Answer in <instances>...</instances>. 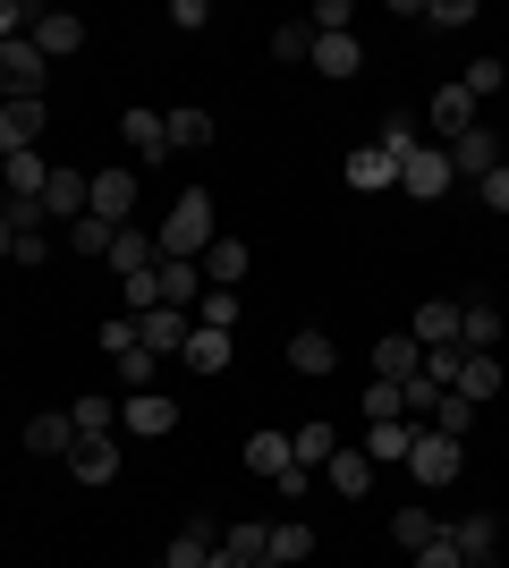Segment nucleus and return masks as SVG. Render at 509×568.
<instances>
[{
	"mask_svg": "<svg viewBox=\"0 0 509 568\" xmlns=\"http://www.w3.org/2000/svg\"><path fill=\"white\" fill-rule=\"evenodd\" d=\"M339 365V348H332V332H289V374H332Z\"/></svg>",
	"mask_w": 509,
	"mask_h": 568,
	"instance_id": "nucleus-30",
	"label": "nucleus"
},
{
	"mask_svg": "<svg viewBox=\"0 0 509 568\" xmlns=\"http://www.w3.org/2000/svg\"><path fill=\"white\" fill-rule=\"evenodd\" d=\"M213 195H204V187H187V195H179V204H170V213H162V230H153V246H162V263H195V255H204V246H213Z\"/></svg>",
	"mask_w": 509,
	"mask_h": 568,
	"instance_id": "nucleus-1",
	"label": "nucleus"
},
{
	"mask_svg": "<svg viewBox=\"0 0 509 568\" xmlns=\"http://www.w3.org/2000/svg\"><path fill=\"white\" fill-rule=\"evenodd\" d=\"M102 263H120V281H136V272H153V263H162V246H153L145 230H120V237H111V255H102Z\"/></svg>",
	"mask_w": 509,
	"mask_h": 568,
	"instance_id": "nucleus-32",
	"label": "nucleus"
},
{
	"mask_svg": "<svg viewBox=\"0 0 509 568\" xmlns=\"http://www.w3.org/2000/svg\"><path fill=\"white\" fill-rule=\"evenodd\" d=\"M0 187H9V153H0Z\"/></svg>",
	"mask_w": 509,
	"mask_h": 568,
	"instance_id": "nucleus-58",
	"label": "nucleus"
},
{
	"mask_svg": "<svg viewBox=\"0 0 509 568\" xmlns=\"http://www.w3.org/2000/svg\"><path fill=\"white\" fill-rule=\"evenodd\" d=\"M434 535H441V518L425 509V500H408V509H390V544H399V551H425Z\"/></svg>",
	"mask_w": 509,
	"mask_h": 568,
	"instance_id": "nucleus-31",
	"label": "nucleus"
},
{
	"mask_svg": "<svg viewBox=\"0 0 509 568\" xmlns=\"http://www.w3.org/2000/svg\"><path fill=\"white\" fill-rule=\"evenodd\" d=\"M374 475H383V467H374V458H365V450H332V467H323V484H332L339 500H365V493H374Z\"/></svg>",
	"mask_w": 509,
	"mask_h": 568,
	"instance_id": "nucleus-18",
	"label": "nucleus"
},
{
	"mask_svg": "<svg viewBox=\"0 0 509 568\" xmlns=\"http://www.w3.org/2000/svg\"><path fill=\"white\" fill-rule=\"evenodd\" d=\"M374 467H408V450H416V425H365V442H357Z\"/></svg>",
	"mask_w": 509,
	"mask_h": 568,
	"instance_id": "nucleus-25",
	"label": "nucleus"
},
{
	"mask_svg": "<svg viewBox=\"0 0 509 568\" xmlns=\"http://www.w3.org/2000/svg\"><path fill=\"white\" fill-rule=\"evenodd\" d=\"M102 348H111V356L136 348V314H111V323H102Z\"/></svg>",
	"mask_w": 509,
	"mask_h": 568,
	"instance_id": "nucleus-54",
	"label": "nucleus"
},
{
	"mask_svg": "<svg viewBox=\"0 0 509 568\" xmlns=\"http://www.w3.org/2000/svg\"><path fill=\"white\" fill-rule=\"evenodd\" d=\"M153 281H162V306L195 314V297H204V272H195V263H162V272H153Z\"/></svg>",
	"mask_w": 509,
	"mask_h": 568,
	"instance_id": "nucleus-34",
	"label": "nucleus"
},
{
	"mask_svg": "<svg viewBox=\"0 0 509 568\" xmlns=\"http://www.w3.org/2000/svg\"><path fill=\"white\" fill-rule=\"evenodd\" d=\"M332 450H339V433H332V425H289V458H297L306 475L332 467Z\"/></svg>",
	"mask_w": 509,
	"mask_h": 568,
	"instance_id": "nucleus-28",
	"label": "nucleus"
},
{
	"mask_svg": "<svg viewBox=\"0 0 509 568\" xmlns=\"http://www.w3.org/2000/svg\"><path fill=\"white\" fill-rule=\"evenodd\" d=\"M26 26H34V9H26V0H0V43H26Z\"/></svg>",
	"mask_w": 509,
	"mask_h": 568,
	"instance_id": "nucleus-53",
	"label": "nucleus"
},
{
	"mask_svg": "<svg viewBox=\"0 0 509 568\" xmlns=\"http://www.w3.org/2000/svg\"><path fill=\"white\" fill-rule=\"evenodd\" d=\"M450 179H459V170H450V153H441V144H416L408 162H399V187H408L416 204H441V195H450Z\"/></svg>",
	"mask_w": 509,
	"mask_h": 568,
	"instance_id": "nucleus-4",
	"label": "nucleus"
},
{
	"mask_svg": "<svg viewBox=\"0 0 509 568\" xmlns=\"http://www.w3.org/2000/svg\"><path fill=\"white\" fill-rule=\"evenodd\" d=\"M43 102H0V153H43Z\"/></svg>",
	"mask_w": 509,
	"mask_h": 568,
	"instance_id": "nucleus-12",
	"label": "nucleus"
},
{
	"mask_svg": "<svg viewBox=\"0 0 509 568\" xmlns=\"http://www.w3.org/2000/svg\"><path fill=\"white\" fill-rule=\"evenodd\" d=\"M374 144H383L390 162H408L416 144H425V119H408V111H390V119H383V136H374Z\"/></svg>",
	"mask_w": 509,
	"mask_h": 568,
	"instance_id": "nucleus-39",
	"label": "nucleus"
},
{
	"mask_svg": "<svg viewBox=\"0 0 509 568\" xmlns=\"http://www.w3.org/2000/svg\"><path fill=\"white\" fill-rule=\"evenodd\" d=\"M9 237H18V230H9V213H0V263H9Z\"/></svg>",
	"mask_w": 509,
	"mask_h": 568,
	"instance_id": "nucleus-57",
	"label": "nucleus"
},
{
	"mask_svg": "<svg viewBox=\"0 0 509 568\" xmlns=\"http://www.w3.org/2000/svg\"><path fill=\"white\" fill-rule=\"evenodd\" d=\"M441 153H450V170H459V179H485V170H501V136H492L485 119H476L459 144H441Z\"/></svg>",
	"mask_w": 509,
	"mask_h": 568,
	"instance_id": "nucleus-14",
	"label": "nucleus"
},
{
	"mask_svg": "<svg viewBox=\"0 0 509 568\" xmlns=\"http://www.w3.org/2000/svg\"><path fill=\"white\" fill-rule=\"evenodd\" d=\"M306 560H315V535H306L297 518H281L264 535V568H306Z\"/></svg>",
	"mask_w": 509,
	"mask_h": 568,
	"instance_id": "nucleus-22",
	"label": "nucleus"
},
{
	"mask_svg": "<svg viewBox=\"0 0 509 568\" xmlns=\"http://www.w3.org/2000/svg\"><path fill=\"white\" fill-rule=\"evenodd\" d=\"M111 237H120V230H111L102 213H77L69 221V246H77V255H111Z\"/></svg>",
	"mask_w": 509,
	"mask_h": 568,
	"instance_id": "nucleus-41",
	"label": "nucleus"
},
{
	"mask_svg": "<svg viewBox=\"0 0 509 568\" xmlns=\"http://www.w3.org/2000/svg\"><path fill=\"white\" fill-rule=\"evenodd\" d=\"M43 213L69 230L77 213H85V170H69V162H51V179H43Z\"/></svg>",
	"mask_w": 509,
	"mask_h": 568,
	"instance_id": "nucleus-16",
	"label": "nucleus"
},
{
	"mask_svg": "<svg viewBox=\"0 0 509 568\" xmlns=\"http://www.w3.org/2000/svg\"><path fill=\"white\" fill-rule=\"evenodd\" d=\"M425 128H434L441 144H459L467 128H476V94H467V85H441V94L425 102Z\"/></svg>",
	"mask_w": 509,
	"mask_h": 568,
	"instance_id": "nucleus-11",
	"label": "nucleus"
},
{
	"mask_svg": "<svg viewBox=\"0 0 509 568\" xmlns=\"http://www.w3.org/2000/svg\"><path fill=\"white\" fill-rule=\"evenodd\" d=\"M306 26H315V34H348V26H357V0H323Z\"/></svg>",
	"mask_w": 509,
	"mask_h": 568,
	"instance_id": "nucleus-50",
	"label": "nucleus"
},
{
	"mask_svg": "<svg viewBox=\"0 0 509 568\" xmlns=\"http://www.w3.org/2000/svg\"><path fill=\"white\" fill-rule=\"evenodd\" d=\"M459 297H425V306H416V323H408V332H416V348H459Z\"/></svg>",
	"mask_w": 509,
	"mask_h": 568,
	"instance_id": "nucleus-13",
	"label": "nucleus"
},
{
	"mask_svg": "<svg viewBox=\"0 0 509 568\" xmlns=\"http://www.w3.org/2000/svg\"><path fill=\"white\" fill-rule=\"evenodd\" d=\"M399 407H408V425H434V407H441V382L416 365L408 382H399Z\"/></svg>",
	"mask_w": 509,
	"mask_h": 568,
	"instance_id": "nucleus-37",
	"label": "nucleus"
},
{
	"mask_svg": "<svg viewBox=\"0 0 509 568\" xmlns=\"http://www.w3.org/2000/svg\"><path fill=\"white\" fill-rule=\"evenodd\" d=\"M153 374H162V356H153L145 339H136V348H120V382H128V390H153Z\"/></svg>",
	"mask_w": 509,
	"mask_h": 568,
	"instance_id": "nucleus-44",
	"label": "nucleus"
},
{
	"mask_svg": "<svg viewBox=\"0 0 509 568\" xmlns=\"http://www.w3.org/2000/svg\"><path fill=\"white\" fill-rule=\"evenodd\" d=\"M238 314H246L238 288H204V297H195V323H204V332H238Z\"/></svg>",
	"mask_w": 509,
	"mask_h": 568,
	"instance_id": "nucleus-36",
	"label": "nucleus"
},
{
	"mask_svg": "<svg viewBox=\"0 0 509 568\" xmlns=\"http://www.w3.org/2000/svg\"><path fill=\"white\" fill-rule=\"evenodd\" d=\"M408 568H459V544H450V526H441L425 551H408Z\"/></svg>",
	"mask_w": 509,
	"mask_h": 568,
	"instance_id": "nucleus-52",
	"label": "nucleus"
},
{
	"mask_svg": "<svg viewBox=\"0 0 509 568\" xmlns=\"http://www.w3.org/2000/svg\"><path fill=\"white\" fill-rule=\"evenodd\" d=\"M450 390H459L467 407L501 399V356H476V348H459V374H450Z\"/></svg>",
	"mask_w": 509,
	"mask_h": 568,
	"instance_id": "nucleus-15",
	"label": "nucleus"
},
{
	"mask_svg": "<svg viewBox=\"0 0 509 568\" xmlns=\"http://www.w3.org/2000/svg\"><path fill=\"white\" fill-rule=\"evenodd\" d=\"M246 467L264 475V484H281V475L297 467V458H289V433H246Z\"/></svg>",
	"mask_w": 509,
	"mask_h": 568,
	"instance_id": "nucleus-29",
	"label": "nucleus"
},
{
	"mask_svg": "<svg viewBox=\"0 0 509 568\" xmlns=\"http://www.w3.org/2000/svg\"><path fill=\"white\" fill-rule=\"evenodd\" d=\"M69 475L77 484H111V475H120V433H77L69 442Z\"/></svg>",
	"mask_w": 509,
	"mask_h": 568,
	"instance_id": "nucleus-9",
	"label": "nucleus"
},
{
	"mask_svg": "<svg viewBox=\"0 0 509 568\" xmlns=\"http://www.w3.org/2000/svg\"><path fill=\"white\" fill-rule=\"evenodd\" d=\"M213 544H221L213 526H204V518H187V526H179V535H170L162 568H204V560H213Z\"/></svg>",
	"mask_w": 509,
	"mask_h": 568,
	"instance_id": "nucleus-26",
	"label": "nucleus"
},
{
	"mask_svg": "<svg viewBox=\"0 0 509 568\" xmlns=\"http://www.w3.org/2000/svg\"><path fill=\"white\" fill-rule=\"evenodd\" d=\"M187 332H195V314H179V306H153V314H136V339H145L153 356H187Z\"/></svg>",
	"mask_w": 509,
	"mask_h": 568,
	"instance_id": "nucleus-10",
	"label": "nucleus"
},
{
	"mask_svg": "<svg viewBox=\"0 0 509 568\" xmlns=\"http://www.w3.org/2000/svg\"><path fill=\"white\" fill-rule=\"evenodd\" d=\"M459 85H467V94H476V102H485V94H501V85H509V69H501V60H492V51H485V60H476V69H467Z\"/></svg>",
	"mask_w": 509,
	"mask_h": 568,
	"instance_id": "nucleus-48",
	"label": "nucleus"
},
{
	"mask_svg": "<svg viewBox=\"0 0 509 568\" xmlns=\"http://www.w3.org/2000/svg\"><path fill=\"white\" fill-rule=\"evenodd\" d=\"M85 213L128 230V213H136V170H94V179H85Z\"/></svg>",
	"mask_w": 509,
	"mask_h": 568,
	"instance_id": "nucleus-6",
	"label": "nucleus"
},
{
	"mask_svg": "<svg viewBox=\"0 0 509 568\" xmlns=\"http://www.w3.org/2000/svg\"><path fill=\"white\" fill-rule=\"evenodd\" d=\"M467 425H476V407H467L459 390H441V407H434V433H450V442H467Z\"/></svg>",
	"mask_w": 509,
	"mask_h": 568,
	"instance_id": "nucleus-46",
	"label": "nucleus"
},
{
	"mask_svg": "<svg viewBox=\"0 0 509 568\" xmlns=\"http://www.w3.org/2000/svg\"><path fill=\"white\" fill-rule=\"evenodd\" d=\"M120 136H128V153H136V162H170V128H162V111H128V119H120Z\"/></svg>",
	"mask_w": 509,
	"mask_h": 568,
	"instance_id": "nucleus-21",
	"label": "nucleus"
},
{
	"mask_svg": "<svg viewBox=\"0 0 509 568\" xmlns=\"http://www.w3.org/2000/svg\"><path fill=\"white\" fill-rule=\"evenodd\" d=\"M204 568H255V560H238V551H221V544H213V560H204Z\"/></svg>",
	"mask_w": 509,
	"mask_h": 568,
	"instance_id": "nucleus-56",
	"label": "nucleus"
},
{
	"mask_svg": "<svg viewBox=\"0 0 509 568\" xmlns=\"http://www.w3.org/2000/svg\"><path fill=\"white\" fill-rule=\"evenodd\" d=\"M187 374H230V332H187Z\"/></svg>",
	"mask_w": 509,
	"mask_h": 568,
	"instance_id": "nucleus-35",
	"label": "nucleus"
},
{
	"mask_svg": "<svg viewBox=\"0 0 509 568\" xmlns=\"http://www.w3.org/2000/svg\"><path fill=\"white\" fill-rule=\"evenodd\" d=\"M416 365H425L416 332H383V339H374V382H408Z\"/></svg>",
	"mask_w": 509,
	"mask_h": 568,
	"instance_id": "nucleus-17",
	"label": "nucleus"
},
{
	"mask_svg": "<svg viewBox=\"0 0 509 568\" xmlns=\"http://www.w3.org/2000/svg\"><path fill=\"white\" fill-rule=\"evenodd\" d=\"M365 425H408V407H399V382H365Z\"/></svg>",
	"mask_w": 509,
	"mask_h": 568,
	"instance_id": "nucleus-42",
	"label": "nucleus"
},
{
	"mask_svg": "<svg viewBox=\"0 0 509 568\" xmlns=\"http://www.w3.org/2000/svg\"><path fill=\"white\" fill-rule=\"evenodd\" d=\"M170 26H187V34H195V26H213V9H204V0H170Z\"/></svg>",
	"mask_w": 509,
	"mask_h": 568,
	"instance_id": "nucleus-55",
	"label": "nucleus"
},
{
	"mask_svg": "<svg viewBox=\"0 0 509 568\" xmlns=\"http://www.w3.org/2000/svg\"><path fill=\"white\" fill-rule=\"evenodd\" d=\"M476 26V0H425V34H459Z\"/></svg>",
	"mask_w": 509,
	"mask_h": 568,
	"instance_id": "nucleus-43",
	"label": "nucleus"
},
{
	"mask_svg": "<svg viewBox=\"0 0 509 568\" xmlns=\"http://www.w3.org/2000/svg\"><path fill=\"white\" fill-rule=\"evenodd\" d=\"M348 187H357V195H383V187H399V162H390L383 144H357V153H348Z\"/></svg>",
	"mask_w": 509,
	"mask_h": 568,
	"instance_id": "nucleus-19",
	"label": "nucleus"
},
{
	"mask_svg": "<svg viewBox=\"0 0 509 568\" xmlns=\"http://www.w3.org/2000/svg\"><path fill=\"white\" fill-rule=\"evenodd\" d=\"M69 425H77V433H120V399L85 390V399H69Z\"/></svg>",
	"mask_w": 509,
	"mask_h": 568,
	"instance_id": "nucleus-38",
	"label": "nucleus"
},
{
	"mask_svg": "<svg viewBox=\"0 0 509 568\" xmlns=\"http://www.w3.org/2000/svg\"><path fill=\"white\" fill-rule=\"evenodd\" d=\"M9 263H18V272H43V263H51V237L43 230H18V237H9Z\"/></svg>",
	"mask_w": 509,
	"mask_h": 568,
	"instance_id": "nucleus-47",
	"label": "nucleus"
},
{
	"mask_svg": "<svg viewBox=\"0 0 509 568\" xmlns=\"http://www.w3.org/2000/svg\"><path fill=\"white\" fill-rule=\"evenodd\" d=\"M450 544H459V568H501V518L492 509H467L450 526Z\"/></svg>",
	"mask_w": 509,
	"mask_h": 568,
	"instance_id": "nucleus-5",
	"label": "nucleus"
},
{
	"mask_svg": "<svg viewBox=\"0 0 509 568\" xmlns=\"http://www.w3.org/2000/svg\"><path fill=\"white\" fill-rule=\"evenodd\" d=\"M195 272H204V288H238L246 281V246L238 237H213V246L195 255Z\"/></svg>",
	"mask_w": 509,
	"mask_h": 568,
	"instance_id": "nucleus-20",
	"label": "nucleus"
},
{
	"mask_svg": "<svg viewBox=\"0 0 509 568\" xmlns=\"http://www.w3.org/2000/svg\"><path fill=\"white\" fill-rule=\"evenodd\" d=\"M476 204H485V213H509V162H501V170H485V179H476Z\"/></svg>",
	"mask_w": 509,
	"mask_h": 568,
	"instance_id": "nucleus-51",
	"label": "nucleus"
},
{
	"mask_svg": "<svg viewBox=\"0 0 509 568\" xmlns=\"http://www.w3.org/2000/svg\"><path fill=\"white\" fill-rule=\"evenodd\" d=\"M459 467H467V442H450V433H434V425H416L408 475L425 484V493H441V484H459Z\"/></svg>",
	"mask_w": 509,
	"mask_h": 568,
	"instance_id": "nucleus-2",
	"label": "nucleus"
},
{
	"mask_svg": "<svg viewBox=\"0 0 509 568\" xmlns=\"http://www.w3.org/2000/svg\"><path fill=\"white\" fill-rule=\"evenodd\" d=\"M69 442H77L69 407H60V416H34V425H26V450H34V458H69Z\"/></svg>",
	"mask_w": 509,
	"mask_h": 568,
	"instance_id": "nucleus-33",
	"label": "nucleus"
},
{
	"mask_svg": "<svg viewBox=\"0 0 509 568\" xmlns=\"http://www.w3.org/2000/svg\"><path fill=\"white\" fill-rule=\"evenodd\" d=\"M43 179H51L43 153H9V187H0V195H43Z\"/></svg>",
	"mask_w": 509,
	"mask_h": 568,
	"instance_id": "nucleus-40",
	"label": "nucleus"
},
{
	"mask_svg": "<svg viewBox=\"0 0 509 568\" xmlns=\"http://www.w3.org/2000/svg\"><path fill=\"white\" fill-rule=\"evenodd\" d=\"M315 51V26H272V60H306Z\"/></svg>",
	"mask_w": 509,
	"mask_h": 568,
	"instance_id": "nucleus-49",
	"label": "nucleus"
},
{
	"mask_svg": "<svg viewBox=\"0 0 509 568\" xmlns=\"http://www.w3.org/2000/svg\"><path fill=\"white\" fill-rule=\"evenodd\" d=\"M120 433H136V442H162V433H179V399H162V390H128Z\"/></svg>",
	"mask_w": 509,
	"mask_h": 568,
	"instance_id": "nucleus-7",
	"label": "nucleus"
},
{
	"mask_svg": "<svg viewBox=\"0 0 509 568\" xmlns=\"http://www.w3.org/2000/svg\"><path fill=\"white\" fill-rule=\"evenodd\" d=\"M162 128H170V153H204V144H213V111H195V102L162 111Z\"/></svg>",
	"mask_w": 509,
	"mask_h": 568,
	"instance_id": "nucleus-24",
	"label": "nucleus"
},
{
	"mask_svg": "<svg viewBox=\"0 0 509 568\" xmlns=\"http://www.w3.org/2000/svg\"><path fill=\"white\" fill-rule=\"evenodd\" d=\"M43 77L51 60L34 43H0V102H43Z\"/></svg>",
	"mask_w": 509,
	"mask_h": 568,
	"instance_id": "nucleus-3",
	"label": "nucleus"
},
{
	"mask_svg": "<svg viewBox=\"0 0 509 568\" xmlns=\"http://www.w3.org/2000/svg\"><path fill=\"white\" fill-rule=\"evenodd\" d=\"M264 535H272L264 518H246V526H230V535H221V551H238V560H255V568H264Z\"/></svg>",
	"mask_w": 509,
	"mask_h": 568,
	"instance_id": "nucleus-45",
	"label": "nucleus"
},
{
	"mask_svg": "<svg viewBox=\"0 0 509 568\" xmlns=\"http://www.w3.org/2000/svg\"><path fill=\"white\" fill-rule=\"evenodd\" d=\"M306 60H315L323 77H357V69H365V43H357V34H315V51H306Z\"/></svg>",
	"mask_w": 509,
	"mask_h": 568,
	"instance_id": "nucleus-27",
	"label": "nucleus"
},
{
	"mask_svg": "<svg viewBox=\"0 0 509 568\" xmlns=\"http://www.w3.org/2000/svg\"><path fill=\"white\" fill-rule=\"evenodd\" d=\"M459 348H476V356H492V339H501V306L492 297H459Z\"/></svg>",
	"mask_w": 509,
	"mask_h": 568,
	"instance_id": "nucleus-23",
	"label": "nucleus"
},
{
	"mask_svg": "<svg viewBox=\"0 0 509 568\" xmlns=\"http://www.w3.org/2000/svg\"><path fill=\"white\" fill-rule=\"evenodd\" d=\"M26 43L43 51V60H69V51H85V18H69V9H34Z\"/></svg>",
	"mask_w": 509,
	"mask_h": 568,
	"instance_id": "nucleus-8",
	"label": "nucleus"
}]
</instances>
